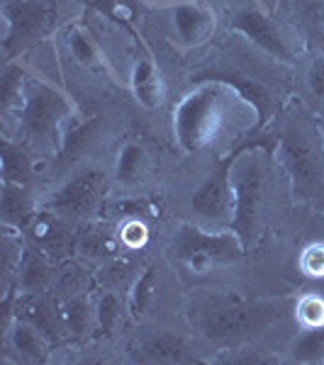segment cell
Here are the masks:
<instances>
[{
    "label": "cell",
    "instance_id": "cell-1",
    "mask_svg": "<svg viewBox=\"0 0 324 365\" xmlns=\"http://www.w3.org/2000/svg\"><path fill=\"white\" fill-rule=\"evenodd\" d=\"M244 103L232 86L220 81H193V88L173 108V137L188 156L200 154L222 134L229 110Z\"/></svg>",
    "mask_w": 324,
    "mask_h": 365
},
{
    "label": "cell",
    "instance_id": "cell-2",
    "mask_svg": "<svg viewBox=\"0 0 324 365\" xmlns=\"http://www.w3.org/2000/svg\"><path fill=\"white\" fill-rule=\"evenodd\" d=\"M17 132L22 144L42 151H54L59 156L64 139V127L76 113V105L59 86L44 78L29 76L25 96L17 105Z\"/></svg>",
    "mask_w": 324,
    "mask_h": 365
},
{
    "label": "cell",
    "instance_id": "cell-3",
    "mask_svg": "<svg viewBox=\"0 0 324 365\" xmlns=\"http://www.w3.org/2000/svg\"><path fill=\"white\" fill-rule=\"evenodd\" d=\"M246 253L249 249L232 229H212L183 222L171 237V256L196 275L210 273L217 266L239 263Z\"/></svg>",
    "mask_w": 324,
    "mask_h": 365
},
{
    "label": "cell",
    "instance_id": "cell-4",
    "mask_svg": "<svg viewBox=\"0 0 324 365\" xmlns=\"http://www.w3.org/2000/svg\"><path fill=\"white\" fill-rule=\"evenodd\" d=\"M273 149L275 141L258 139V144L239 156L232 173L234 217L229 229L244 241L246 249H251L256 239L258 215H261L263 205V187H266V154H270Z\"/></svg>",
    "mask_w": 324,
    "mask_h": 365
},
{
    "label": "cell",
    "instance_id": "cell-5",
    "mask_svg": "<svg viewBox=\"0 0 324 365\" xmlns=\"http://www.w3.org/2000/svg\"><path fill=\"white\" fill-rule=\"evenodd\" d=\"M258 144V139H249L237 144V149L229 151L227 156H222L215 163V168L208 173L200 185L193 190L191 195V210L193 215L200 220V225L212 227V229H229L234 217V185H232V173L237 166L239 156L246 149H251Z\"/></svg>",
    "mask_w": 324,
    "mask_h": 365
},
{
    "label": "cell",
    "instance_id": "cell-6",
    "mask_svg": "<svg viewBox=\"0 0 324 365\" xmlns=\"http://www.w3.org/2000/svg\"><path fill=\"white\" fill-rule=\"evenodd\" d=\"M3 54L15 58L54 27L59 8L51 0H5L3 8Z\"/></svg>",
    "mask_w": 324,
    "mask_h": 365
},
{
    "label": "cell",
    "instance_id": "cell-7",
    "mask_svg": "<svg viewBox=\"0 0 324 365\" xmlns=\"http://www.w3.org/2000/svg\"><path fill=\"white\" fill-rule=\"evenodd\" d=\"M270 319V307L266 304H249L237 297H220L205 304L198 317V327L210 341H234L266 327Z\"/></svg>",
    "mask_w": 324,
    "mask_h": 365
},
{
    "label": "cell",
    "instance_id": "cell-8",
    "mask_svg": "<svg viewBox=\"0 0 324 365\" xmlns=\"http://www.w3.org/2000/svg\"><path fill=\"white\" fill-rule=\"evenodd\" d=\"M229 27L234 32L244 34L251 44H256L261 51H266L270 58L280 63H293L295 61V51L288 44V39L283 37L278 25L273 22V15L266 13L258 5H249V8H239L229 15Z\"/></svg>",
    "mask_w": 324,
    "mask_h": 365
},
{
    "label": "cell",
    "instance_id": "cell-9",
    "mask_svg": "<svg viewBox=\"0 0 324 365\" xmlns=\"http://www.w3.org/2000/svg\"><path fill=\"white\" fill-rule=\"evenodd\" d=\"M105 190L103 170H83L64 182L44 202V207L59 217H91L98 210Z\"/></svg>",
    "mask_w": 324,
    "mask_h": 365
},
{
    "label": "cell",
    "instance_id": "cell-10",
    "mask_svg": "<svg viewBox=\"0 0 324 365\" xmlns=\"http://www.w3.org/2000/svg\"><path fill=\"white\" fill-rule=\"evenodd\" d=\"M217 29L215 13L203 0H183L171 8V39L181 49H200Z\"/></svg>",
    "mask_w": 324,
    "mask_h": 365
},
{
    "label": "cell",
    "instance_id": "cell-11",
    "mask_svg": "<svg viewBox=\"0 0 324 365\" xmlns=\"http://www.w3.org/2000/svg\"><path fill=\"white\" fill-rule=\"evenodd\" d=\"M198 81H220V83L232 86L234 91L241 96V100L254 110V115H256V127L254 129L256 132L266 127V122L275 113L273 93H270L261 81L251 78V76H246V73H239V71H210V73H200Z\"/></svg>",
    "mask_w": 324,
    "mask_h": 365
},
{
    "label": "cell",
    "instance_id": "cell-12",
    "mask_svg": "<svg viewBox=\"0 0 324 365\" xmlns=\"http://www.w3.org/2000/svg\"><path fill=\"white\" fill-rule=\"evenodd\" d=\"M129 91L144 110H156L166 96V81L161 68L149 56H141L132 63L129 71Z\"/></svg>",
    "mask_w": 324,
    "mask_h": 365
},
{
    "label": "cell",
    "instance_id": "cell-13",
    "mask_svg": "<svg viewBox=\"0 0 324 365\" xmlns=\"http://www.w3.org/2000/svg\"><path fill=\"white\" fill-rule=\"evenodd\" d=\"M37 215L39 212L32 192H29V185H15V182L0 185V220H3V227L27 232Z\"/></svg>",
    "mask_w": 324,
    "mask_h": 365
},
{
    "label": "cell",
    "instance_id": "cell-14",
    "mask_svg": "<svg viewBox=\"0 0 324 365\" xmlns=\"http://www.w3.org/2000/svg\"><path fill=\"white\" fill-rule=\"evenodd\" d=\"M134 361L139 363H188L193 361L191 346L178 334H156L134 346Z\"/></svg>",
    "mask_w": 324,
    "mask_h": 365
},
{
    "label": "cell",
    "instance_id": "cell-15",
    "mask_svg": "<svg viewBox=\"0 0 324 365\" xmlns=\"http://www.w3.org/2000/svg\"><path fill=\"white\" fill-rule=\"evenodd\" d=\"M5 344H8V349L13 351L20 361H29V363L49 361V344H46V336L34 324H29L25 319H15L13 329H10L8 336H5Z\"/></svg>",
    "mask_w": 324,
    "mask_h": 365
},
{
    "label": "cell",
    "instance_id": "cell-16",
    "mask_svg": "<svg viewBox=\"0 0 324 365\" xmlns=\"http://www.w3.org/2000/svg\"><path fill=\"white\" fill-rule=\"evenodd\" d=\"M0 180L29 185L32 182V156L22 141L3 137L0 141Z\"/></svg>",
    "mask_w": 324,
    "mask_h": 365
},
{
    "label": "cell",
    "instance_id": "cell-17",
    "mask_svg": "<svg viewBox=\"0 0 324 365\" xmlns=\"http://www.w3.org/2000/svg\"><path fill=\"white\" fill-rule=\"evenodd\" d=\"M27 81L29 68L25 63L20 58H8V63L3 68V78H0V113L5 117L17 110L22 96H25Z\"/></svg>",
    "mask_w": 324,
    "mask_h": 365
},
{
    "label": "cell",
    "instance_id": "cell-18",
    "mask_svg": "<svg viewBox=\"0 0 324 365\" xmlns=\"http://www.w3.org/2000/svg\"><path fill=\"white\" fill-rule=\"evenodd\" d=\"M49 278H51L49 263L42 256V251L27 246L22 266L17 270V287L22 292H44L46 285H49Z\"/></svg>",
    "mask_w": 324,
    "mask_h": 365
},
{
    "label": "cell",
    "instance_id": "cell-19",
    "mask_svg": "<svg viewBox=\"0 0 324 365\" xmlns=\"http://www.w3.org/2000/svg\"><path fill=\"white\" fill-rule=\"evenodd\" d=\"M66 49H69L71 58H74L79 66H86V68H93V71H98V68L105 66L103 51H100V46L96 44L93 34L88 32L86 27L74 25V27L69 29Z\"/></svg>",
    "mask_w": 324,
    "mask_h": 365
},
{
    "label": "cell",
    "instance_id": "cell-20",
    "mask_svg": "<svg viewBox=\"0 0 324 365\" xmlns=\"http://www.w3.org/2000/svg\"><path fill=\"white\" fill-rule=\"evenodd\" d=\"M156 299V268L144 266L137 273V278L132 282V290H129V299H127V309L134 319H141V317L149 314V309L154 307Z\"/></svg>",
    "mask_w": 324,
    "mask_h": 365
},
{
    "label": "cell",
    "instance_id": "cell-21",
    "mask_svg": "<svg viewBox=\"0 0 324 365\" xmlns=\"http://www.w3.org/2000/svg\"><path fill=\"white\" fill-rule=\"evenodd\" d=\"M146 168V149L139 144V141H127L120 149L115 161V180L120 185H137L141 180V173Z\"/></svg>",
    "mask_w": 324,
    "mask_h": 365
},
{
    "label": "cell",
    "instance_id": "cell-22",
    "mask_svg": "<svg viewBox=\"0 0 324 365\" xmlns=\"http://www.w3.org/2000/svg\"><path fill=\"white\" fill-rule=\"evenodd\" d=\"M98 127L96 117H76V113L71 115V120L64 127V139H61V151H59V158H74L79 151L86 149V144L93 139V132Z\"/></svg>",
    "mask_w": 324,
    "mask_h": 365
},
{
    "label": "cell",
    "instance_id": "cell-23",
    "mask_svg": "<svg viewBox=\"0 0 324 365\" xmlns=\"http://www.w3.org/2000/svg\"><path fill=\"white\" fill-rule=\"evenodd\" d=\"M290 358L295 363H324V324L322 327L303 329L290 341Z\"/></svg>",
    "mask_w": 324,
    "mask_h": 365
},
{
    "label": "cell",
    "instance_id": "cell-24",
    "mask_svg": "<svg viewBox=\"0 0 324 365\" xmlns=\"http://www.w3.org/2000/svg\"><path fill=\"white\" fill-rule=\"evenodd\" d=\"M61 319H64V327H66V331L71 334V336L83 339L88 334V329H91V319H96V309L88 307L86 297L76 295L64 304Z\"/></svg>",
    "mask_w": 324,
    "mask_h": 365
},
{
    "label": "cell",
    "instance_id": "cell-25",
    "mask_svg": "<svg viewBox=\"0 0 324 365\" xmlns=\"http://www.w3.org/2000/svg\"><path fill=\"white\" fill-rule=\"evenodd\" d=\"M122 314H125V302L117 292H103L96 302V324L98 329L110 336L122 322Z\"/></svg>",
    "mask_w": 324,
    "mask_h": 365
},
{
    "label": "cell",
    "instance_id": "cell-26",
    "mask_svg": "<svg viewBox=\"0 0 324 365\" xmlns=\"http://www.w3.org/2000/svg\"><path fill=\"white\" fill-rule=\"evenodd\" d=\"M22 234L13 227H3V241H0V251H3V275L10 278L22 266V258L27 253V246L22 241Z\"/></svg>",
    "mask_w": 324,
    "mask_h": 365
},
{
    "label": "cell",
    "instance_id": "cell-27",
    "mask_svg": "<svg viewBox=\"0 0 324 365\" xmlns=\"http://www.w3.org/2000/svg\"><path fill=\"white\" fill-rule=\"evenodd\" d=\"M295 319L303 329L322 327L324 324V297L322 295H305L295 304Z\"/></svg>",
    "mask_w": 324,
    "mask_h": 365
},
{
    "label": "cell",
    "instance_id": "cell-28",
    "mask_svg": "<svg viewBox=\"0 0 324 365\" xmlns=\"http://www.w3.org/2000/svg\"><path fill=\"white\" fill-rule=\"evenodd\" d=\"M300 268L310 278H324V244H310L300 256Z\"/></svg>",
    "mask_w": 324,
    "mask_h": 365
},
{
    "label": "cell",
    "instance_id": "cell-29",
    "mask_svg": "<svg viewBox=\"0 0 324 365\" xmlns=\"http://www.w3.org/2000/svg\"><path fill=\"white\" fill-rule=\"evenodd\" d=\"M120 239L129 249H141L146 244V239H149V229L141 220H127L120 229Z\"/></svg>",
    "mask_w": 324,
    "mask_h": 365
},
{
    "label": "cell",
    "instance_id": "cell-30",
    "mask_svg": "<svg viewBox=\"0 0 324 365\" xmlns=\"http://www.w3.org/2000/svg\"><path fill=\"white\" fill-rule=\"evenodd\" d=\"M308 88L317 100L324 103V56L315 58L308 68Z\"/></svg>",
    "mask_w": 324,
    "mask_h": 365
},
{
    "label": "cell",
    "instance_id": "cell-31",
    "mask_svg": "<svg viewBox=\"0 0 324 365\" xmlns=\"http://www.w3.org/2000/svg\"><path fill=\"white\" fill-rule=\"evenodd\" d=\"M146 5H154V8H173V5L183 3V0H144Z\"/></svg>",
    "mask_w": 324,
    "mask_h": 365
},
{
    "label": "cell",
    "instance_id": "cell-32",
    "mask_svg": "<svg viewBox=\"0 0 324 365\" xmlns=\"http://www.w3.org/2000/svg\"><path fill=\"white\" fill-rule=\"evenodd\" d=\"M254 3L258 5V8L266 10V13H270V15H273L275 8H278V0H254Z\"/></svg>",
    "mask_w": 324,
    "mask_h": 365
},
{
    "label": "cell",
    "instance_id": "cell-33",
    "mask_svg": "<svg viewBox=\"0 0 324 365\" xmlns=\"http://www.w3.org/2000/svg\"><path fill=\"white\" fill-rule=\"evenodd\" d=\"M322 137H324V127H322Z\"/></svg>",
    "mask_w": 324,
    "mask_h": 365
}]
</instances>
